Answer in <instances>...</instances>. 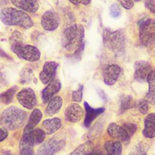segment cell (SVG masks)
Returning <instances> with one entry per match:
<instances>
[{"instance_id": "6da1fadb", "label": "cell", "mask_w": 155, "mask_h": 155, "mask_svg": "<svg viewBox=\"0 0 155 155\" xmlns=\"http://www.w3.org/2000/svg\"><path fill=\"white\" fill-rule=\"evenodd\" d=\"M0 20L6 25H17L25 29L30 28L34 24L26 12L14 7H5L0 10Z\"/></svg>"}, {"instance_id": "7a4b0ae2", "label": "cell", "mask_w": 155, "mask_h": 155, "mask_svg": "<svg viewBox=\"0 0 155 155\" xmlns=\"http://www.w3.org/2000/svg\"><path fill=\"white\" fill-rule=\"evenodd\" d=\"M27 117V114L24 110L16 106H11L2 112L0 124L6 130H15L24 126Z\"/></svg>"}, {"instance_id": "3957f363", "label": "cell", "mask_w": 155, "mask_h": 155, "mask_svg": "<svg viewBox=\"0 0 155 155\" xmlns=\"http://www.w3.org/2000/svg\"><path fill=\"white\" fill-rule=\"evenodd\" d=\"M84 28L81 24H73L67 27L63 33V45L68 50L77 49L84 44Z\"/></svg>"}, {"instance_id": "277c9868", "label": "cell", "mask_w": 155, "mask_h": 155, "mask_svg": "<svg viewBox=\"0 0 155 155\" xmlns=\"http://www.w3.org/2000/svg\"><path fill=\"white\" fill-rule=\"evenodd\" d=\"M105 46L117 56L122 55L125 50V36L122 32L105 30L104 32Z\"/></svg>"}, {"instance_id": "5b68a950", "label": "cell", "mask_w": 155, "mask_h": 155, "mask_svg": "<svg viewBox=\"0 0 155 155\" xmlns=\"http://www.w3.org/2000/svg\"><path fill=\"white\" fill-rule=\"evenodd\" d=\"M11 50L18 58L29 62L38 61L41 58L39 50L32 45L21 44L11 46Z\"/></svg>"}, {"instance_id": "8992f818", "label": "cell", "mask_w": 155, "mask_h": 155, "mask_svg": "<svg viewBox=\"0 0 155 155\" xmlns=\"http://www.w3.org/2000/svg\"><path fill=\"white\" fill-rule=\"evenodd\" d=\"M65 145V141L62 137L55 136L45 141L38 150L36 155H54Z\"/></svg>"}, {"instance_id": "52a82bcc", "label": "cell", "mask_w": 155, "mask_h": 155, "mask_svg": "<svg viewBox=\"0 0 155 155\" xmlns=\"http://www.w3.org/2000/svg\"><path fill=\"white\" fill-rule=\"evenodd\" d=\"M139 38L141 43L146 47L155 41V19H147L141 22L139 27Z\"/></svg>"}, {"instance_id": "ba28073f", "label": "cell", "mask_w": 155, "mask_h": 155, "mask_svg": "<svg viewBox=\"0 0 155 155\" xmlns=\"http://www.w3.org/2000/svg\"><path fill=\"white\" fill-rule=\"evenodd\" d=\"M18 102L24 108L30 110L37 104V97L35 92L31 88H24L16 94Z\"/></svg>"}, {"instance_id": "9c48e42d", "label": "cell", "mask_w": 155, "mask_h": 155, "mask_svg": "<svg viewBox=\"0 0 155 155\" xmlns=\"http://www.w3.org/2000/svg\"><path fill=\"white\" fill-rule=\"evenodd\" d=\"M42 28L49 31H52L58 28L60 24V18L54 12L48 10L44 13L41 19Z\"/></svg>"}, {"instance_id": "30bf717a", "label": "cell", "mask_w": 155, "mask_h": 155, "mask_svg": "<svg viewBox=\"0 0 155 155\" xmlns=\"http://www.w3.org/2000/svg\"><path fill=\"white\" fill-rule=\"evenodd\" d=\"M107 131L110 137L117 140L120 142L125 144L130 143L131 137L122 126L111 122L108 125Z\"/></svg>"}, {"instance_id": "8fae6325", "label": "cell", "mask_w": 155, "mask_h": 155, "mask_svg": "<svg viewBox=\"0 0 155 155\" xmlns=\"http://www.w3.org/2000/svg\"><path fill=\"white\" fill-rule=\"evenodd\" d=\"M45 137V133L42 129L35 128L28 131H24L21 142L33 147L43 142Z\"/></svg>"}, {"instance_id": "7c38bea8", "label": "cell", "mask_w": 155, "mask_h": 155, "mask_svg": "<svg viewBox=\"0 0 155 155\" xmlns=\"http://www.w3.org/2000/svg\"><path fill=\"white\" fill-rule=\"evenodd\" d=\"M59 65L55 61H46L39 74V78L44 85L48 84L52 81L56 73Z\"/></svg>"}, {"instance_id": "4fadbf2b", "label": "cell", "mask_w": 155, "mask_h": 155, "mask_svg": "<svg viewBox=\"0 0 155 155\" xmlns=\"http://www.w3.org/2000/svg\"><path fill=\"white\" fill-rule=\"evenodd\" d=\"M134 79L140 82L147 81V78L153 70L149 63L145 61H137L134 63Z\"/></svg>"}, {"instance_id": "5bb4252c", "label": "cell", "mask_w": 155, "mask_h": 155, "mask_svg": "<svg viewBox=\"0 0 155 155\" xmlns=\"http://www.w3.org/2000/svg\"><path fill=\"white\" fill-rule=\"evenodd\" d=\"M65 119L66 120L76 123L81 120L84 112L82 107L78 104L72 103L70 104L65 110Z\"/></svg>"}, {"instance_id": "9a60e30c", "label": "cell", "mask_w": 155, "mask_h": 155, "mask_svg": "<svg viewBox=\"0 0 155 155\" xmlns=\"http://www.w3.org/2000/svg\"><path fill=\"white\" fill-rule=\"evenodd\" d=\"M120 68L116 64L109 65L105 67L103 73L104 82L107 85H114L119 76Z\"/></svg>"}, {"instance_id": "2e32d148", "label": "cell", "mask_w": 155, "mask_h": 155, "mask_svg": "<svg viewBox=\"0 0 155 155\" xmlns=\"http://www.w3.org/2000/svg\"><path fill=\"white\" fill-rule=\"evenodd\" d=\"M61 88V83L59 79H53L44 88L42 91V99L44 103H47L54 97Z\"/></svg>"}, {"instance_id": "e0dca14e", "label": "cell", "mask_w": 155, "mask_h": 155, "mask_svg": "<svg viewBox=\"0 0 155 155\" xmlns=\"http://www.w3.org/2000/svg\"><path fill=\"white\" fill-rule=\"evenodd\" d=\"M84 106L85 111L84 125L85 127L88 128L97 117L104 112L105 108L103 107L96 108H93L86 101L84 102Z\"/></svg>"}, {"instance_id": "ac0fdd59", "label": "cell", "mask_w": 155, "mask_h": 155, "mask_svg": "<svg viewBox=\"0 0 155 155\" xmlns=\"http://www.w3.org/2000/svg\"><path fill=\"white\" fill-rule=\"evenodd\" d=\"M11 2L16 7L29 13H35L39 8L37 0H11Z\"/></svg>"}, {"instance_id": "d6986e66", "label": "cell", "mask_w": 155, "mask_h": 155, "mask_svg": "<svg viewBox=\"0 0 155 155\" xmlns=\"http://www.w3.org/2000/svg\"><path fill=\"white\" fill-rule=\"evenodd\" d=\"M142 134L149 139L155 137V113H150L145 117Z\"/></svg>"}, {"instance_id": "ffe728a7", "label": "cell", "mask_w": 155, "mask_h": 155, "mask_svg": "<svg viewBox=\"0 0 155 155\" xmlns=\"http://www.w3.org/2000/svg\"><path fill=\"white\" fill-rule=\"evenodd\" d=\"M62 126L61 120L58 117H53L44 120L42 124V130L45 134H51L58 131Z\"/></svg>"}, {"instance_id": "44dd1931", "label": "cell", "mask_w": 155, "mask_h": 155, "mask_svg": "<svg viewBox=\"0 0 155 155\" xmlns=\"http://www.w3.org/2000/svg\"><path fill=\"white\" fill-rule=\"evenodd\" d=\"M147 81L149 85V89L145 99L149 104L155 105V69L150 72Z\"/></svg>"}, {"instance_id": "7402d4cb", "label": "cell", "mask_w": 155, "mask_h": 155, "mask_svg": "<svg viewBox=\"0 0 155 155\" xmlns=\"http://www.w3.org/2000/svg\"><path fill=\"white\" fill-rule=\"evenodd\" d=\"M62 99L59 96L52 97L49 101L45 109V114L47 116H53L58 113L62 105Z\"/></svg>"}, {"instance_id": "603a6c76", "label": "cell", "mask_w": 155, "mask_h": 155, "mask_svg": "<svg viewBox=\"0 0 155 155\" xmlns=\"http://www.w3.org/2000/svg\"><path fill=\"white\" fill-rule=\"evenodd\" d=\"M106 155H122V146L119 141L108 140L104 145Z\"/></svg>"}, {"instance_id": "cb8c5ba5", "label": "cell", "mask_w": 155, "mask_h": 155, "mask_svg": "<svg viewBox=\"0 0 155 155\" xmlns=\"http://www.w3.org/2000/svg\"><path fill=\"white\" fill-rule=\"evenodd\" d=\"M42 117V113L41 110L39 108H35L30 114L28 122L25 127L24 131H28L33 129V128L41 121Z\"/></svg>"}, {"instance_id": "d4e9b609", "label": "cell", "mask_w": 155, "mask_h": 155, "mask_svg": "<svg viewBox=\"0 0 155 155\" xmlns=\"http://www.w3.org/2000/svg\"><path fill=\"white\" fill-rule=\"evenodd\" d=\"M93 148V143L90 140H88L81 143L68 155H90Z\"/></svg>"}, {"instance_id": "484cf974", "label": "cell", "mask_w": 155, "mask_h": 155, "mask_svg": "<svg viewBox=\"0 0 155 155\" xmlns=\"http://www.w3.org/2000/svg\"><path fill=\"white\" fill-rule=\"evenodd\" d=\"M18 89V86L14 85L7 89L6 91L0 93V102L4 104H8L11 103Z\"/></svg>"}, {"instance_id": "4316f807", "label": "cell", "mask_w": 155, "mask_h": 155, "mask_svg": "<svg viewBox=\"0 0 155 155\" xmlns=\"http://www.w3.org/2000/svg\"><path fill=\"white\" fill-rule=\"evenodd\" d=\"M150 147L149 143L140 141L133 147L129 155H147Z\"/></svg>"}, {"instance_id": "83f0119b", "label": "cell", "mask_w": 155, "mask_h": 155, "mask_svg": "<svg viewBox=\"0 0 155 155\" xmlns=\"http://www.w3.org/2000/svg\"><path fill=\"white\" fill-rule=\"evenodd\" d=\"M134 105V101L131 96H126L122 97L120 100L119 113H123L127 110L131 108Z\"/></svg>"}, {"instance_id": "f1b7e54d", "label": "cell", "mask_w": 155, "mask_h": 155, "mask_svg": "<svg viewBox=\"0 0 155 155\" xmlns=\"http://www.w3.org/2000/svg\"><path fill=\"white\" fill-rule=\"evenodd\" d=\"M23 36L21 32L18 30L14 31L9 38V42L11 46L22 44Z\"/></svg>"}, {"instance_id": "f546056e", "label": "cell", "mask_w": 155, "mask_h": 155, "mask_svg": "<svg viewBox=\"0 0 155 155\" xmlns=\"http://www.w3.org/2000/svg\"><path fill=\"white\" fill-rule=\"evenodd\" d=\"M19 155H35L33 147L21 142Z\"/></svg>"}, {"instance_id": "4dcf8cb0", "label": "cell", "mask_w": 155, "mask_h": 155, "mask_svg": "<svg viewBox=\"0 0 155 155\" xmlns=\"http://www.w3.org/2000/svg\"><path fill=\"white\" fill-rule=\"evenodd\" d=\"M110 14L114 18H119L121 15V10L119 5L116 4H113L110 7Z\"/></svg>"}, {"instance_id": "1f68e13d", "label": "cell", "mask_w": 155, "mask_h": 155, "mask_svg": "<svg viewBox=\"0 0 155 155\" xmlns=\"http://www.w3.org/2000/svg\"><path fill=\"white\" fill-rule=\"evenodd\" d=\"M148 102L145 99L140 100L137 104V107L139 111L143 114H145L148 113L149 107H148Z\"/></svg>"}, {"instance_id": "d6a6232c", "label": "cell", "mask_w": 155, "mask_h": 155, "mask_svg": "<svg viewBox=\"0 0 155 155\" xmlns=\"http://www.w3.org/2000/svg\"><path fill=\"white\" fill-rule=\"evenodd\" d=\"M82 90L83 85H79L78 90L73 91L72 93L71 99L74 102H81L82 99Z\"/></svg>"}, {"instance_id": "836d02e7", "label": "cell", "mask_w": 155, "mask_h": 155, "mask_svg": "<svg viewBox=\"0 0 155 155\" xmlns=\"http://www.w3.org/2000/svg\"><path fill=\"white\" fill-rule=\"evenodd\" d=\"M122 127L127 131L130 137L133 136L136 131L137 130V125L133 123L126 122L123 124Z\"/></svg>"}, {"instance_id": "e575fe53", "label": "cell", "mask_w": 155, "mask_h": 155, "mask_svg": "<svg viewBox=\"0 0 155 155\" xmlns=\"http://www.w3.org/2000/svg\"><path fill=\"white\" fill-rule=\"evenodd\" d=\"M117 1L125 9H130L134 5L133 0H117Z\"/></svg>"}, {"instance_id": "d590c367", "label": "cell", "mask_w": 155, "mask_h": 155, "mask_svg": "<svg viewBox=\"0 0 155 155\" xmlns=\"http://www.w3.org/2000/svg\"><path fill=\"white\" fill-rule=\"evenodd\" d=\"M145 5L151 13H155V3L154 0H146Z\"/></svg>"}, {"instance_id": "8d00e7d4", "label": "cell", "mask_w": 155, "mask_h": 155, "mask_svg": "<svg viewBox=\"0 0 155 155\" xmlns=\"http://www.w3.org/2000/svg\"><path fill=\"white\" fill-rule=\"evenodd\" d=\"M8 131L4 128H0V142L5 140L8 136Z\"/></svg>"}, {"instance_id": "74e56055", "label": "cell", "mask_w": 155, "mask_h": 155, "mask_svg": "<svg viewBox=\"0 0 155 155\" xmlns=\"http://www.w3.org/2000/svg\"><path fill=\"white\" fill-rule=\"evenodd\" d=\"M69 1L74 5H78L80 4L87 5L91 2V0H69Z\"/></svg>"}, {"instance_id": "f35d334b", "label": "cell", "mask_w": 155, "mask_h": 155, "mask_svg": "<svg viewBox=\"0 0 155 155\" xmlns=\"http://www.w3.org/2000/svg\"><path fill=\"white\" fill-rule=\"evenodd\" d=\"M90 155H104V153L100 148L95 147L93 148Z\"/></svg>"}, {"instance_id": "ab89813d", "label": "cell", "mask_w": 155, "mask_h": 155, "mask_svg": "<svg viewBox=\"0 0 155 155\" xmlns=\"http://www.w3.org/2000/svg\"><path fill=\"white\" fill-rule=\"evenodd\" d=\"M134 1H135V2H138V1H140V0H133Z\"/></svg>"}]
</instances>
